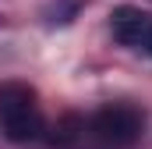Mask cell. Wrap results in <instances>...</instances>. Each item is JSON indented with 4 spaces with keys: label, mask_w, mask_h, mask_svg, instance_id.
Wrapping results in <instances>:
<instances>
[{
    "label": "cell",
    "mask_w": 152,
    "mask_h": 149,
    "mask_svg": "<svg viewBox=\"0 0 152 149\" xmlns=\"http://www.w3.org/2000/svg\"><path fill=\"white\" fill-rule=\"evenodd\" d=\"M0 128L11 142H36L46 128L42 107L32 85L25 82H0Z\"/></svg>",
    "instance_id": "6da1fadb"
},
{
    "label": "cell",
    "mask_w": 152,
    "mask_h": 149,
    "mask_svg": "<svg viewBox=\"0 0 152 149\" xmlns=\"http://www.w3.org/2000/svg\"><path fill=\"white\" fill-rule=\"evenodd\" d=\"M92 135L103 142V146H113V149H124V146H134L145 131V114L138 110L134 103H110L103 110L92 114Z\"/></svg>",
    "instance_id": "7a4b0ae2"
},
{
    "label": "cell",
    "mask_w": 152,
    "mask_h": 149,
    "mask_svg": "<svg viewBox=\"0 0 152 149\" xmlns=\"http://www.w3.org/2000/svg\"><path fill=\"white\" fill-rule=\"evenodd\" d=\"M110 29H113L117 43L152 57V14L138 11V7H117L110 14Z\"/></svg>",
    "instance_id": "3957f363"
}]
</instances>
